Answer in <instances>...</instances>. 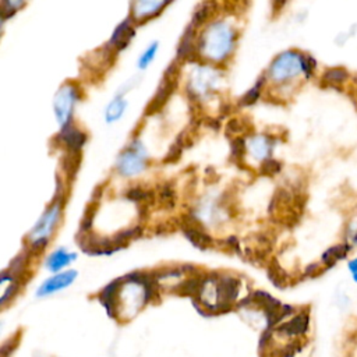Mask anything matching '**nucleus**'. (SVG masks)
<instances>
[{
    "mask_svg": "<svg viewBox=\"0 0 357 357\" xmlns=\"http://www.w3.org/2000/svg\"><path fill=\"white\" fill-rule=\"evenodd\" d=\"M247 152V142L241 137H233L231 139V155L236 160H241Z\"/></svg>",
    "mask_w": 357,
    "mask_h": 357,
    "instance_id": "28",
    "label": "nucleus"
},
{
    "mask_svg": "<svg viewBox=\"0 0 357 357\" xmlns=\"http://www.w3.org/2000/svg\"><path fill=\"white\" fill-rule=\"evenodd\" d=\"M60 211H61V202L57 201L38 222V225L33 227L31 237H33V240L38 238H47V236L50 234V231L53 230L59 216H60Z\"/></svg>",
    "mask_w": 357,
    "mask_h": 357,
    "instance_id": "11",
    "label": "nucleus"
},
{
    "mask_svg": "<svg viewBox=\"0 0 357 357\" xmlns=\"http://www.w3.org/2000/svg\"><path fill=\"white\" fill-rule=\"evenodd\" d=\"M319 268H321V264H311V265H308V266L305 268V275H310V276L318 275Z\"/></svg>",
    "mask_w": 357,
    "mask_h": 357,
    "instance_id": "35",
    "label": "nucleus"
},
{
    "mask_svg": "<svg viewBox=\"0 0 357 357\" xmlns=\"http://www.w3.org/2000/svg\"><path fill=\"white\" fill-rule=\"evenodd\" d=\"M141 82V77L139 75H135V77H131L128 78L127 81H124L119 88H117V93H121V95H127L131 89L137 88V85Z\"/></svg>",
    "mask_w": 357,
    "mask_h": 357,
    "instance_id": "31",
    "label": "nucleus"
},
{
    "mask_svg": "<svg viewBox=\"0 0 357 357\" xmlns=\"http://www.w3.org/2000/svg\"><path fill=\"white\" fill-rule=\"evenodd\" d=\"M127 198L134 201V202H145V205H149L153 201L152 192H149V191H146V190H144L141 187H134V188L128 190Z\"/></svg>",
    "mask_w": 357,
    "mask_h": 357,
    "instance_id": "26",
    "label": "nucleus"
},
{
    "mask_svg": "<svg viewBox=\"0 0 357 357\" xmlns=\"http://www.w3.org/2000/svg\"><path fill=\"white\" fill-rule=\"evenodd\" d=\"M318 70L317 59L304 50L290 47L279 52L268 64L264 74L268 89H296L301 82L315 77ZM266 89V91H268Z\"/></svg>",
    "mask_w": 357,
    "mask_h": 357,
    "instance_id": "1",
    "label": "nucleus"
},
{
    "mask_svg": "<svg viewBox=\"0 0 357 357\" xmlns=\"http://www.w3.org/2000/svg\"><path fill=\"white\" fill-rule=\"evenodd\" d=\"M177 67H178V61H174L165 71V75L162 77V81L159 82L158 89H156L153 98L151 99V102L148 105V109H146L148 113L158 112L166 103V100L170 98V95H172V92L174 91V86H176Z\"/></svg>",
    "mask_w": 357,
    "mask_h": 357,
    "instance_id": "8",
    "label": "nucleus"
},
{
    "mask_svg": "<svg viewBox=\"0 0 357 357\" xmlns=\"http://www.w3.org/2000/svg\"><path fill=\"white\" fill-rule=\"evenodd\" d=\"M353 248L351 244H349L347 241L342 243V244H335L332 247H329L321 257V264L325 268H331L333 265L337 264V261L344 259L347 257V254L350 252V250Z\"/></svg>",
    "mask_w": 357,
    "mask_h": 357,
    "instance_id": "19",
    "label": "nucleus"
},
{
    "mask_svg": "<svg viewBox=\"0 0 357 357\" xmlns=\"http://www.w3.org/2000/svg\"><path fill=\"white\" fill-rule=\"evenodd\" d=\"M350 78V73L344 66H333L326 70L319 77L321 85L326 88H340Z\"/></svg>",
    "mask_w": 357,
    "mask_h": 357,
    "instance_id": "13",
    "label": "nucleus"
},
{
    "mask_svg": "<svg viewBox=\"0 0 357 357\" xmlns=\"http://www.w3.org/2000/svg\"><path fill=\"white\" fill-rule=\"evenodd\" d=\"M77 276V272L75 271H68V272H63L60 275H56L53 278H50L49 280H46L40 289L38 290V294L39 296H47L53 291H57V290H61L64 289L66 286H68Z\"/></svg>",
    "mask_w": 357,
    "mask_h": 357,
    "instance_id": "16",
    "label": "nucleus"
},
{
    "mask_svg": "<svg viewBox=\"0 0 357 357\" xmlns=\"http://www.w3.org/2000/svg\"><path fill=\"white\" fill-rule=\"evenodd\" d=\"M250 298H251V301H254L261 308H265L266 312L276 311V310H279L282 307L280 301H278L276 298H273L271 294H268L265 291H257Z\"/></svg>",
    "mask_w": 357,
    "mask_h": 357,
    "instance_id": "24",
    "label": "nucleus"
},
{
    "mask_svg": "<svg viewBox=\"0 0 357 357\" xmlns=\"http://www.w3.org/2000/svg\"><path fill=\"white\" fill-rule=\"evenodd\" d=\"M287 3H289V0H271L272 13H273V14H279V13L286 7Z\"/></svg>",
    "mask_w": 357,
    "mask_h": 357,
    "instance_id": "34",
    "label": "nucleus"
},
{
    "mask_svg": "<svg viewBox=\"0 0 357 357\" xmlns=\"http://www.w3.org/2000/svg\"><path fill=\"white\" fill-rule=\"evenodd\" d=\"M159 201H160V204L165 205V206H169V208L173 206V202H174V191H173V188H172L170 185L166 184L165 187H162V190H160V192H159Z\"/></svg>",
    "mask_w": 357,
    "mask_h": 357,
    "instance_id": "30",
    "label": "nucleus"
},
{
    "mask_svg": "<svg viewBox=\"0 0 357 357\" xmlns=\"http://www.w3.org/2000/svg\"><path fill=\"white\" fill-rule=\"evenodd\" d=\"M56 141L64 145L68 152H79L86 141V134L79 130L74 123H70L60 128V132L56 137Z\"/></svg>",
    "mask_w": 357,
    "mask_h": 357,
    "instance_id": "10",
    "label": "nucleus"
},
{
    "mask_svg": "<svg viewBox=\"0 0 357 357\" xmlns=\"http://www.w3.org/2000/svg\"><path fill=\"white\" fill-rule=\"evenodd\" d=\"M29 0H1L0 3V15L1 21H7L11 17H14L17 13H20Z\"/></svg>",
    "mask_w": 357,
    "mask_h": 357,
    "instance_id": "23",
    "label": "nucleus"
},
{
    "mask_svg": "<svg viewBox=\"0 0 357 357\" xmlns=\"http://www.w3.org/2000/svg\"><path fill=\"white\" fill-rule=\"evenodd\" d=\"M308 314L301 312L298 315H294L291 319L282 324L278 331L287 335V336H301L308 329Z\"/></svg>",
    "mask_w": 357,
    "mask_h": 357,
    "instance_id": "18",
    "label": "nucleus"
},
{
    "mask_svg": "<svg viewBox=\"0 0 357 357\" xmlns=\"http://www.w3.org/2000/svg\"><path fill=\"white\" fill-rule=\"evenodd\" d=\"M219 67L220 66L204 61L191 70L185 86L191 99L202 102L220 91L223 84V71Z\"/></svg>",
    "mask_w": 357,
    "mask_h": 357,
    "instance_id": "3",
    "label": "nucleus"
},
{
    "mask_svg": "<svg viewBox=\"0 0 357 357\" xmlns=\"http://www.w3.org/2000/svg\"><path fill=\"white\" fill-rule=\"evenodd\" d=\"M135 31H137V24L134 22V20L130 15H127L124 20H121L113 28V31L103 47L110 54H113L116 57L121 50L128 47L130 42L135 36Z\"/></svg>",
    "mask_w": 357,
    "mask_h": 357,
    "instance_id": "6",
    "label": "nucleus"
},
{
    "mask_svg": "<svg viewBox=\"0 0 357 357\" xmlns=\"http://www.w3.org/2000/svg\"><path fill=\"white\" fill-rule=\"evenodd\" d=\"M197 36H198V29H195L188 24L177 43L176 61L184 63L197 57Z\"/></svg>",
    "mask_w": 357,
    "mask_h": 357,
    "instance_id": "9",
    "label": "nucleus"
},
{
    "mask_svg": "<svg viewBox=\"0 0 357 357\" xmlns=\"http://www.w3.org/2000/svg\"><path fill=\"white\" fill-rule=\"evenodd\" d=\"M170 3L172 0H130L128 15L141 25L160 15Z\"/></svg>",
    "mask_w": 357,
    "mask_h": 357,
    "instance_id": "7",
    "label": "nucleus"
},
{
    "mask_svg": "<svg viewBox=\"0 0 357 357\" xmlns=\"http://www.w3.org/2000/svg\"><path fill=\"white\" fill-rule=\"evenodd\" d=\"M145 146L138 138H135L120 153L117 159V169L121 172V174L126 176L137 174L145 167Z\"/></svg>",
    "mask_w": 357,
    "mask_h": 357,
    "instance_id": "5",
    "label": "nucleus"
},
{
    "mask_svg": "<svg viewBox=\"0 0 357 357\" xmlns=\"http://www.w3.org/2000/svg\"><path fill=\"white\" fill-rule=\"evenodd\" d=\"M238 29L236 24L225 17L212 18L197 36V57L215 66L226 64L237 47Z\"/></svg>",
    "mask_w": 357,
    "mask_h": 357,
    "instance_id": "2",
    "label": "nucleus"
},
{
    "mask_svg": "<svg viewBox=\"0 0 357 357\" xmlns=\"http://www.w3.org/2000/svg\"><path fill=\"white\" fill-rule=\"evenodd\" d=\"M204 279L201 276H191L176 287V293L181 296H199L204 289Z\"/></svg>",
    "mask_w": 357,
    "mask_h": 357,
    "instance_id": "21",
    "label": "nucleus"
},
{
    "mask_svg": "<svg viewBox=\"0 0 357 357\" xmlns=\"http://www.w3.org/2000/svg\"><path fill=\"white\" fill-rule=\"evenodd\" d=\"M282 169V163L275 160V159H265L261 166H259V173L261 174H269V176H273V174H278Z\"/></svg>",
    "mask_w": 357,
    "mask_h": 357,
    "instance_id": "29",
    "label": "nucleus"
},
{
    "mask_svg": "<svg viewBox=\"0 0 357 357\" xmlns=\"http://www.w3.org/2000/svg\"><path fill=\"white\" fill-rule=\"evenodd\" d=\"M346 266H347V271L350 272V275H351V273H357V257L349 259Z\"/></svg>",
    "mask_w": 357,
    "mask_h": 357,
    "instance_id": "36",
    "label": "nucleus"
},
{
    "mask_svg": "<svg viewBox=\"0 0 357 357\" xmlns=\"http://www.w3.org/2000/svg\"><path fill=\"white\" fill-rule=\"evenodd\" d=\"M222 247L227 251H238V240L231 236L222 241Z\"/></svg>",
    "mask_w": 357,
    "mask_h": 357,
    "instance_id": "33",
    "label": "nucleus"
},
{
    "mask_svg": "<svg viewBox=\"0 0 357 357\" xmlns=\"http://www.w3.org/2000/svg\"><path fill=\"white\" fill-rule=\"evenodd\" d=\"M268 89V82H266V78H265V74L262 73L257 79L255 82L238 98V106H251L254 103H257L262 95L266 92Z\"/></svg>",
    "mask_w": 357,
    "mask_h": 357,
    "instance_id": "15",
    "label": "nucleus"
},
{
    "mask_svg": "<svg viewBox=\"0 0 357 357\" xmlns=\"http://www.w3.org/2000/svg\"><path fill=\"white\" fill-rule=\"evenodd\" d=\"M75 258V255H70L68 252H66L64 250H57V251H54L50 257H49V259H47V266H49V269L50 271H57V269H60L61 266H64L66 264H68L71 259H74Z\"/></svg>",
    "mask_w": 357,
    "mask_h": 357,
    "instance_id": "25",
    "label": "nucleus"
},
{
    "mask_svg": "<svg viewBox=\"0 0 357 357\" xmlns=\"http://www.w3.org/2000/svg\"><path fill=\"white\" fill-rule=\"evenodd\" d=\"M268 276L269 279L276 284V286H284L286 280H287V275L286 272L275 262L272 261L268 266Z\"/></svg>",
    "mask_w": 357,
    "mask_h": 357,
    "instance_id": "27",
    "label": "nucleus"
},
{
    "mask_svg": "<svg viewBox=\"0 0 357 357\" xmlns=\"http://www.w3.org/2000/svg\"><path fill=\"white\" fill-rule=\"evenodd\" d=\"M215 13H216V3H215V0H204L194 10L188 24L199 31L205 24H208L213 18Z\"/></svg>",
    "mask_w": 357,
    "mask_h": 357,
    "instance_id": "14",
    "label": "nucleus"
},
{
    "mask_svg": "<svg viewBox=\"0 0 357 357\" xmlns=\"http://www.w3.org/2000/svg\"><path fill=\"white\" fill-rule=\"evenodd\" d=\"M350 276H351V280L354 282V284H357V273H351Z\"/></svg>",
    "mask_w": 357,
    "mask_h": 357,
    "instance_id": "37",
    "label": "nucleus"
},
{
    "mask_svg": "<svg viewBox=\"0 0 357 357\" xmlns=\"http://www.w3.org/2000/svg\"><path fill=\"white\" fill-rule=\"evenodd\" d=\"M181 145L178 144V142H176L174 145H172L170 146V149H169V152H167V155H166V158H165V162L167 163H173V162H176L178 158H180V155H181Z\"/></svg>",
    "mask_w": 357,
    "mask_h": 357,
    "instance_id": "32",
    "label": "nucleus"
},
{
    "mask_svg": "<svg viewBox=\"0 0 357 357\" xmlns=\"http://www.w3.org/2000/svg\"><path fill=\"white\" fill-rule=\"evenodd\" d=\"M128 109V100H127V95H121L114 92L113 98L107 102L105 112H103V117L105 121L107 124H113L116 121H119L127 112Z\"/></svg>",
    "mask_w": 357,
    "mask_h": 357,
    "instance_id": "12",
    "label": "nucleus"
},
{
    "mask_svg": "<svg viewBox=\"0 0 357 357\" xmlns=\"http://www.w3.org/2000/svg\"><path fill=\"white\" fill-rule=\"evenodd\" d=\"M159 47H160V43L159 40H151L144 49L142 52L138 54L137 57V61H135V66H137V70L138 71H145L149 68V66L155 61L158 53H159Z\"/></svg>",
    "mask_w": 357,
    "mask_h": 357,
    "instance_id": "20",
    "label": "nucleus"
},
{
    "mask_svg": "<svg viewBox=\"0 0 357 357\" xmlns=\"http://www.w3.org/2000/svg\"><path fill=\"white\" fill-rule=\"evenodd\" d=\"M84 98V89L78 81H64L53 96V114L59 127H64L73 121L77 105Z\"/></svg>",
    "mask_w": 357,
    "mask_h": 357,
    "instance_id": "4",
    "label": "nucleus"
},
{
    "mask_svg": "<svg viewBox=\"0 0 357 357\" xmlns=\"http://www.w3.org/2000/svg\"><path fill=\"white\" fill-rule=\"evenodd\" d=\"M185 237L198 248L206 250L212 247L213 238L205 231V230H197V229H181Z\"/></svg>",
    "mask_w": 357,
    "mask_h": 357,
    "instance_id": "22",
    "label": "nucleus"
},
{
    "mask_svg": "<svg viewBox=\"0 0 357 357\" xmlns=\"http://www.w3.org/2000/svg\"><path fill=\"white\" fill-rule=\"evenodd\" d=\"M273 137L268 135V134H258L254 135L252 138H250L248 144H247V149L257 158H268L271 149L273 148Z\"/></svg>",
    "mask_w": 357,
    "mask_h": 357,
    "instance_id": "17",
    "label": "nucleus"
}]
</instances>
